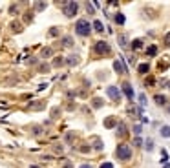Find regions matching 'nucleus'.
I'll list each match as a JSON object with an SVG mask.
<instances>
[{
	"instance_id": "nucleus-14",
	"label": "nucleus",
	"mask_w": 170,
	"mask_h": 168,
	"mask_svg": "<svg viewBox=\"0 0 170 168\" xmlns=\"http://www.w3.org/2000/svg\"><path fill=\"white\" fill-rule=\"evenodd\" d=\"M62 46L64 47H71L73 46V38L71 37H62Z\"/></svg>"
},
{
	"instance_id": "nucleus-13",
	"label": "nucleus",
	"mask_w": 170,
	"mask_h": 168,
	"mask_svg": "<svg viewBox=\"0 0 170 168\" xmlns=\"http://www.w3.org/2000/svg\"><path fill=\"white\" fill-rule=\"evenodd\" d=\"M93 29H95V31H99V33H103V31H104L103 22H101V20H95V22H93Z\"/></svg>"
},
{
	"instance_id": "nucleus-37",
	"label": "nucleus",
	"mask_w": 170,
	"mask_h": 168,
	"mask_svg": "<svg viewBox=\"0 0 170 168\" xmlns=\"http://www.w3.org/2000/svg\"><path fill=\"white\" fill-rule=\"evenodd\" d=\"M86 8H88V11H90V13H93V6H91V4H90V2H88V4H86Z\"/></svg>"
},
{
	"instance_id": "nucleus-25",
	"label": "nucleus",
	"mask_w": 170,
	"mask_h": 168,
	"mask_svg": "<svg viewBox=\"0 0 170 168\" xmlns=\"http://www.w3.org/2000/svg\"><path fill=\"white\" fill-rule=\"evenodd\" d=\"M141 46H143V40H141V38H135V40L132 42V47H134V50H139Z\"/></svg>"
},
{
	"instance_id": "nucleus-3",
	"label": "nucleus",
	"mask_w": 170,
	"mask_h": 168,
	"mask_svg": "<svg viewBox=\"0 0 170 168\" xmlns=\"http://www.w3.org/2000/svg\"><path fill=\"white\" fill-rule=\"evenodd\" d=\"M77 11H79V2H64V4H62V13H64L68 18L75 17Z\"/></svg>"
},
{
	"instance_id": "nucleus-19",
	"label": "nucleus",
	"mask_w": 170,
	"mask_h": 168,
	"mask_svg": "<svg viewBox=\"0 0 170 168\" xmlns=\"http://www.w3.org/2000/svg\"><path fill=\"white\" fill-rule=\"evenodd\" d=\"M115 22L119 24V26H123V24H125V15L123 13H117L115 15Z\"/></svg>"
},
{
	"instance_id": "nucleus-1",
	"label": "nucleus",
	"mask_w": 170,
	"mask_h": 168,
	"mask_svg": "<svg viewBox=\"0 0 170 168\" xmlns=\"http://www.w3.org/2000/svg\"><path fill=\"white\" fill-rule=\"evenodd\" d=\"M75 33L79 37H90V33H91V24L86 18H79L75 22Z\"/></svg>"
},
{
	"instance_id": "nucleus-12",
	"label": "nucleus",
	"mask_w": 170,
	"mask_h": 168,
	"mask_svg": "<svg viewBox=\"0 0 170 168\" xmlns=\"http://www.w3.org/2000/svg\"><path fill=\"white\" fill-rule=\"evenodd\" d=\"M154 101H156V104H159V106H165V104H166V97H165V95H156Z\"/></svg>"
},
{
	"instance_id": "nucleus-35",
	"label": "nucleus",
	"mask_w": 170,
	"mask_h": 168,
	"mask_svg": "<svg viewBox=\"0 0 170 168\" xmlns=\"http://www.w3.org/2000/svg\"><path fill=\"white\" fill-rule=\"evenodd\" d=\"M165 46L170 47V33H166V37H165Z\"/></svg>"
},
{
	"instance_id": "nucleus-21",
	"label": "nucleus",
	"mask_w": 170,
	"mask_h": 168,
	"mask_svg": "<svg viewBox=\"0 0 170 168\" xmlns=\"http://www.w3.org/2000/svg\"><path fill=\"white\" fill-rule=\"evenodd\" d=\"M147 55H148V57H154V55H157V47H156V46H150L148 50H147Z\"/></svg>"
},
{
	"instance_id": "nucleus-16",
	"label": "nucleus",
	"mask_w": 170,
	"mask_h": 168,
	"mask_svg": "<svg viewBox=\"0 0 170 168\" xmlns=\"http://www.w3.org/2000/svg\"><path fill=\"white\" fill-rule=\"evenodd\" d=\"M11 29H13L15 33H20V31H22V24H20V22H11Z\"/></svg>"
},
{
	"instance_id": "nucleus-26",
	"label": "nucleus",
	"mask_w": 170,
	"mask_h": 168,
	"mask_svg": "<svg viewBox=\"0 0 170 168\" xmlns=\"http://www.w3.org/2000/svg\"><path fill=\"white\" fill-rule=\"evenodd\" d=\"M147 102H148V101H147V95L141 93V95H139V104H141V106H147Z\"/></svg>"
},
{
	"instance_id": "nucleus-20",
	"label": "nucleus",
	"mask_w": 170,
	"mask_h": 168,
	"mask_svg": "<svg viewBox=\"0 0 170 168\" xmlns=\"http://www.w3.org/2000/svg\"><path fill=\"white\" fill-rule=\"evenodd\" d=\"M161 135L163 137H170V126H166V124L161 126Z\"/></svg>"
},
{
	"instance_id": "nucleus-40",
	"label": "nucleus",
	"mask_w": 170,
	"mask_h": 168,
	"mask_svg": "<svg viewBox=\"0 0 170 168\" xmlns=\"http://www.w3.org/2000/svg\"><path fill=\"white\" fill-rule=\"evenodd\" d=\"M64 168H73V166H71L70 163H64Z\"/></svg>"
},
{
	"instance_id": "nucleus-23",
	"label": "nucleus",
	"mask_w": 170,
	"mask_h": 168,
	"mask_svg": "<svg viewBox=\"0 0 170 168\" xmlns=\"http://www.w3.org/2000/svg\"><path fill=\"white\" fill-rule=\"evenodd\" d=\"M91 104H93V108H101V106H103V104H104V102H103V99H99V97H95V99H93V102H91Z\"/></svg>"
},
{
	"instance_id": "nucleus-34",
	"label": "nucleus",
	"mask_w": 170,
	"mask_h": 168,
	"mask_svg": "<svg viewBox=\"0 0 170 168\" xmlns=\"http://www.w3.org/2000/svg\"><path fill=\"white\" fill-rule=\"evenodd\" d=\"M99 168H113V164H112V163H103Z\"/></svg>"
},
{
	"instance_id": "nucleus-15",
	"label": "nucleus",
	"mask_w": 170,
	"mask_h": 168,
	"mask_svg": "<svg viewBox=\"0 0 170 168\" xmlns=\"http://www.w3.org/2000/svg\"><path fill=\"white\" fill-rule=\"evenodd\" d=\"M137 69H139V73H141V75H147V73H148V69H150V66H148V64H139Z\"/></svg>"
},
{
	"instance_id": "nucleus-38",
	"label": "nucleus",
	"mask_w": 170,
	"mask_h": 168,
	"mask_svg": "<svg viewBox=\"0 0 170 168\" xmlns=\"http://www.w3.org/2000/svg\"><path fill=\"white\" fill-rule=\"evenodd\" d=\"M46 88H48V84H40V86H39V91H42V90H46Z\"/></svg>"
},
{
	"instance_id": "nucleus-42",
	"label": "nucleus",
	"mask_w": 170,
	"mask_h": 168,
	"mask_svg": "<svg viewBox=\"0 0 170 168\" xmlns=\"http://www.w3.org/2000/svg\"><path fill=\"white\" fill-rule=\"evenodd\" d=\"M166 84H168V86H166V88H170V81H168V82H166Z\"/></svg>"
},
{
	"instance_id": "nucleus-27",
	"label": "nucleus",
	"mask_w": 170,
	"mask_h": 168,
	"mask_svg": "<svg viewBox=\"0 0 170 168\" xmlns=\"http://www.w3.org/2000/svg\"><path fill=\"white\" fill-rule=\"evenodd\" d=\"M119 46H121V47H125V46H126V37H125V35H121V37H119Z\"/></svg>"
},
{
	"instance_id": "nucleus-18",
	"label": "nucleus",
	"mask_w": 170,
	"mask_h": 168,
	"mask_svg": "<svg viewBox=\"0 0 170 168\" xmlns=\"http://www.w3.org/2000/svg\"><path fill=\"white\" fill-rule=\"evenodd\" d=\"M104 126H106V128H113V126H115V119H113V117H108L106 121H104Z\"/></svg>"
},
{
	"instance_id": "nucleus-39",
	"label": "nucleus",
	"mask_w": 170,
	"mask_h": 168,
	"mask_svg": "<svg viewBox=\"0 0 170 168\" xmlns=\"http://www.w3.org/2000/svg\"><path fill=\"white\" fill-rule=\"evenodd\" d=\"M79 168H91V164H81Z\"/></svg>"
},
{
	"instance_id": "nucleus-4",
	"label": "nucleus",
	"mask_w": 170,
	"mask_h": 168,
	"mask_svg": "<svg viewBox=\"0 0 170 168\" xmlns=\"http://www.w3.org/2000/svg\"><path fill=\"white\" fill-rule=\"evenodd\" d=\"M93 51L97 55H108L110 53V44L106 40H97L95 46H93Z\"/></svg>"
},
{
	"instance_id": "nucleus-32",
	"label": "nucleus",
	"mask_w": 170,
	"mask_h": 168,
	"mask_svg": "<svg viewBox=\"0 0 170 168\" xmlns=\"http://www.w3.org/2000/svg\"><path fill=\"white\" fill-rule=\"evenodd\" d=\"M134 145H135V146H141V145H143V139H141V137H135V141H134Z\"/></svg>"
},
{
	"instance_id": "nucleus-36",
	"label": "nucleus",
	"mask_w": 170,
	"mask_h": 168,
	"mask_svg": "<svg viewBox=\"0 0 170 168\" xmlns=\"http://www.w3.org/2000/svg\"><path fill=\"white\" fill-rule=\"evenodd\" d=\"M9 13H11V15H17V6H11V8H9Z\"/></svg>"
},
{
	"instance_id": "nucleus-8",
	"label": "nucleus",
	"mask_w": 170,
	"mask_h": 168,
	"mask_svg": "<svg viewBox=\"0 0 170 168\" xmlns=\"http://www.w3.org/2000/svg\"><path fill=\"white\" fill-rule=\"evenodd\" d=\"M44 106H46L44 101H35V102H29L28 104V110H42Z\"/></svg>"
},
{
	"instance_id": "nucleus-33",
	"label": "nucleus",
	"mask_w": 170,
	"mask_h": 168,
	"mask_svg": "<svg viewBox=\"0 0 170 168\" xmlns=\"http://www.w3.org/2000/svg\"><path fill=\"white\" fill-rule=\"evenodd\" d=\"M95 150H103V141H97L95 142Z\"/></svg>"
},
{
	"instance_id": "nucleus-17",
	"label": "nucleus",
	"mask_w": 170,
	"mask_h": 168,
	"mask_svg": "<svg viewBox=\"0 0 170 168\" xmlns=\"http://www.w3.org/2000/svg\"><path fill=\"white\" fill-rule=\"evenodd\" d=\"M64 62H66V59H62V57H55V59H53V66H55V68H60Z\"/></svg>"
},
{
	"instance_id": "nucleus-6",
	"label": "nucleus",
	"mask_w": 170,
	"mask_h": 168,
	"mask_svg": "<svg viewBox=\"0 0 170 168\" xmlns=\"http://www.w3.org/2000/svg\"><path fill=\"white\" fill-rule=\"evenodd\" d=\"M121 88H123V93L132 101V99H134V88H132V84H130V82H123V84H121Z\"/></svg>"
},
{
	"instance_id": "nucleus-22",
	"label": "nucleus",
	"mask_w": 170,
	"mask_h": 168,
	"mask_svg": "<svg viewBox=\"0 0 170 168\" xmlns=\"http://www.w3.org/2000/svg\"><path fill=\"white\" fill-rule=\"evenodd\" d=\"M144 145H147V146H144V148H147V152H152V150H154V141H152V139H147V142H144Z\"/></svg>"
},
{
	"instance_id": "nucleus-41",
	"label": "nucleus",
	"mask_w": 170,
	"mask_h": 168,
	"mask_svg": "<svg viewBox=\"0 0 170 168\" xmlns=\"http://www.w3.org/2000/svg\"><path fill=\"white\" fill-rule=\"evenodd\" d=\"M163 168H170V164H168V163H166V164H163Z\"/></svg>"
},
{
	"instance_id": "nucleus-5",
	"label": "nucleus",
	"mask_w": 170,
	"mask_h": 168,
	"mask_svg": "<svg viewBox=\"0 0 170 168\" xmlns=\"http://www.w3.org/2000/svg\"><path fill=\"white\" fill-rule=\"evenodd\" d=\"M106 93H108V97H110L112 101H115V102L121 99V91H119L117 86H108V88H106Z\"/></svg>"
},
{
	"instance_id": "nucleus-24",
	"label": "nucleus",
	"mask_w": 170,
	"mask_h": 168,
	"mask_svg": "<svg viewBox=\"0 0 170 168\" xmlns=\"http://www.w3.org/2000/svg\"><path fill=\"white\" fill-rule=\"evenodd\" d=\"M33 6H35V9H37V11H42V9H46V6H48V4H46V2H35Z\"/></svg>"
},
{
	"instance_id": "nucleus-31",
	"label": "nucleus",
	"mask_w": 170,
	"mask_h": 168,
	"mask_svg": "<svg viewBox=\"0 0 170 168\" xmlns=\"http://www.w3.org/2000/svg\"><path fill=\"white\" fill-rule=\"evenodd\" d=\"M154 84H156V79L154 77H148L147 79V86H154Z\"/></svg>"
},
{
	"instance_id": "nucleus-29",
	"label": "nucleus",
	"mask_w": 170,
	"mask_h": 168,
	"mask_svg": "<svg viewBox=\"0 0 170 168\" xmlns=\"http://www.w3.org/2000/svg\"><path fill=\"white\" fill-rule=\"evenodd\" d=\"M40 71H42V73H48V71H50V66H48V64H40Z\"/></svg>"
},
{
	"instance_id": "nucleus-30",
	"label": "nucleus",
	"mask_w": 170,
	"mask_h": 168,
	"mask_svg": "<svg viewBox=\"0 0 170 168\" xmlns=\"http://www.w3.org/2000/svg\"><path fill=\"white\" fill-rule=\"evenodd\" d=\"M57 35H59V29L57 28H51L50 29V37H57Z\"/></svg>"
},
{
	"instance_id": "nucleus-10",
	"label": "nucleus",
	"mask_w": 170,
	"mask_h": 168,
	"mask_svg": "<svg viewBox=\"0 0 170 168\" xmlns=\"http://www.w3.org/2000/svg\"><path fill=\"white\" fill-rule=\"evenodd\" d=\"M53 55V50H51V47H42V50H40V59H50Z\"/></svg>"
},
{
	"instance_id": "nucleus-9",
	"label": "nucleus",
	"mask_w": 170,
	"mask_h": 168,
	"mask_svg": "<svg viewBox=\"0 0 170 168\" xmlns=\"http://www.w3.org/2000/svg\"><path fill=\"white\" fill-rule=\"evenodd\" d=\"M117 137H125L126 135V124L125 123H117Z\"/></svg>"
},
{
	"instance_id": "nucleus-2",
	"label": "nucleus",
	"mask_w": 170,
	"mask_h": 168,
	"mask_svg": "<svg viewBox=\"0 0 170 168\" xmlns=\"http://www.w3.org/2000/svg\"><path fill=\"white\" fill-rule=\"evenodd\" d=\"M115 155L121 161H128V159H132V148L128 145H125V142H121V145L115 148Z\"/></svg>"
},
{
	"instance_id": "nucleus-11",
	"label": "nucleus",
	"mask_w": 170,
	"mask_h": 168,
	"mask_svg": "<svg viewBox=\"0 0 170 168\" xmlns=\"http://www.w3.org/2000/svg\"><path fill=\"white\" fill-rule=\"evenodd\" d=\"M66 64H70V66H77V64H79V55H71V57H68V59H66Z\"/></svg>"
},
{
	"instance_id": "nucleus-43",
	"label": "nucleus",
	"mask_w": 170,
	"mask_h": 168,
	"mask_svg": "<svg viewBox=\"0 0 170 168\" xmlns=\"http://www.w3.org/2000/svg\"><path fill=\"white\" fill-rule=\"evenodd\" d=\"M168 111H170V106H168Z\"/></svg>"
},
{
	"instance_id": "nucleus-7",
	"label": "nucleus",
	"mask_w": 170,
	"mask_h": 168,
	"mask_svg": "<svg viewBox=\"0 0 170 168\" xmlns=\"http://www.w3.org/2000/svg\"><path fill=\"white\" fill-rule=\"evenodd\" d=\"M113 69H115V73H126V66L123 64V60H113Z\"/></svg>"
},
{
	"instance_id": "nucleus-28",
	"label": "nucleus",
	"mask_w": 170,
	"mask_h": 168,
	"mask_svg": "<svg viewBox=\"0 0 170 168\" xmlns=\"http://www.w3.org/2000/svg\"><path fill=\"white\" fill-rule=\"evenodd\" d=\"M141 132H143V126H141V124H135V126H134V133H135V135H139Z\"/></svg>"
}]
</instances>
